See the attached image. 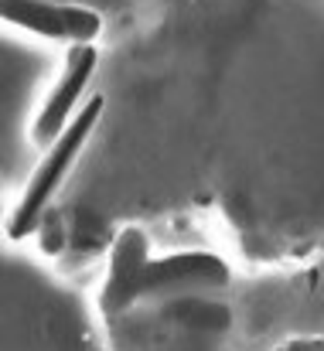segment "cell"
Returning <instances> with one entry per match:
<instances>
[{"mask_svg": "<svg viewBox=\"0 0 324 351\" xmlns=\"http://www.w3.org/2000/svg\"><path fill=\"white\" fill-rule=\"evenodd\" d=\"M103 110H106V99L103 96H89L82 103V110H76V117L65 123V130L45 147V157L31 171V178H27L17 205L10 208V215L3 222V232H7L10 242H24L27 235L38 232V226H41L51 198L58 195V188L65 184L69 171L82 157L89 136L96 133V126L103 119Z\"/></svg>", "mask_w": 324, "mask_h": 351, "instance_id": "2", "label": "cell"}, {"mask_svg": "<svg viewBox=\"0 0 324 351\" xmlns=\"http://www.w3.org/2000/svg\"><path fill=\"white\" fill-rule=\"evenodd\" d=\"M96 69H100L96 41L69 45V51H65V65H62V75H58L55 86L48 89V96H45L38 117H34V123H31V136H34L41 147H48V143L65 130V123L76 117V110H79V103H82V96H86L93 75H96Z\"/></svg>", "mask_w": 324, "mask_h": 351, "instance_id": "4", "label": "cell"}, {"mask_svg": "<svg viewBox=\"0 0 324 351\" xmlns=\"http://www.w3.org/2000/svg\"><path fill=\"white\" fill-rule=\"evenodd\" d=\"M229 283V266L202 249L167 252L164 259L150 256L147 235L140 229H123L109 252V273L100 293L103 317L113 321L126 314L137 300L147 297H181V293H209Z\"/></svg>", "mask_w": 324, "mask_h": 351, "instance_id": "1", "label": "cell"}, {"mask_svg": "<svg viewBox=\"0 0 324 351\" xmlns=\"http://www.w3.org/2000/svg\"><path fill=\"white\" fill-rule=\"evenodd\" d=\"M0 21L45 41H96L103 34V14L72 0H0Z\"/></svg>", "mask_w": 324, "mask_h": 351, "instance_id": "3", "label": "cell"}]
</instances>
